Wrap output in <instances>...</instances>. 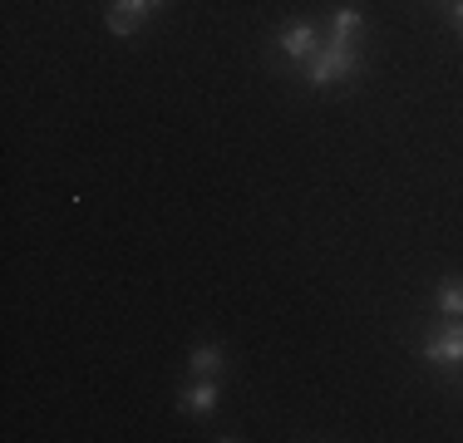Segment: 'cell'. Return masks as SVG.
Masks as SVG:
<instances>
[{
	"label": "cell",
	"mask_w": 463,
	"mask_h": 443,
	"mask_svg": "<svg viewBox=\"0 0 463 443\" xmlns=\"http://www.w3.org/2000/svg\"><path fill=\"white\" fill-rule=\"evenodd\" d=\"M360 74V50H355V40H326L321 50H316V60H311V89H330V84H340V80H355Z\"/></svg>",
	"instance_id": "6da1fadb"
},
{
	"label": "cell",
	"mask_w": 463,
	"mask_h": 443,
	"mask_svg": "<svg viewBox=\"0 0 463 443\" xmlns=\"http://www.w3.org/2000/svg\"><path fill=\"white\" fill-rule=\"evenodd\" d=\"M277 44H281L286 60L301 64V70H306V64L316 60V50H321V30H316L311 20H291V25H286L281 35H277Z\"/></svg>",
	"instance_id": "3957f363"
},
{
	"label": "cell",
	"mask_w": 463,
	"mask_h": 443,
	"mask_svg": "<svg viewBox=\"0 0 463 443\" xmlns=\"http://www.w3.org/2000/svg\"><path fill=\"white\" fill-rule=\"evenodd\" d=\"M330 40H355L360 30H365V20H360V10H350V5H340L335 15H330Z\"/></svg>",
	"instance_id": "52a82bcc"
},
{
	"label": "cell",
	"mask_w": 463,
	"mask_h": 443,
	"mask_svg": "<svg viewBox=\"0 0 463 443\" xmlns=\"http://www.w3.org/2000/svg\"><path fill=\"white\" fill-rule=\"evenodd\" d=\"M454 25L463 30V0H454Z\"/></svg>",
	"instance_id": "9c48e42d"
},
{
	"label": "cell",
	"mask_w": 463,
	"mask_h": 443,
	"mask_svg": "<svg viewBox=\"0 0 463 443\" xmlns=\"http://www.w3.org/2000/svg\"><path fill=\"white\" fill-rule=\"evenodd\" d=\"M187 370L203 374V380H217V374L227 370V350L222 345H197L193 354H187Z\"/></svg>",
	"instance_id": "8992f818"
},
{
	"label": "cell",
	"mask_w": 463,
	"mask_h": 443,
	"mask_svg": "<svg viewBox=\"0 0 463 443\" xmlns=\"http://www.w3.org/2000/svg\"><path fill=\"white\" fill-rule=\"evenodd\" d=\"M439 316H463V281H449L439 291Z\"/></svg>",
	"instance_id": "ba28073f"
},
{
	"label": "cell",
	"mask_w": 463,
	"mask_h": 443,
	"mask_svg": "<svg viewBox=\"0 0 463 443\" xmlns=\"http://www.w3.org/2000/svg\"><path fill=\"white\" fill-rule=\"evenodd\" d=\"M148 10H153L148 0H109V30H114V35H134Z\"/></svg>",
	"instance_id": "277c9868"
},
{
	"label": "cell",
	"mask_w": 463,
	"mask_h": 443,
	"mask_svg": "<svg viewBox=\"0 0 463 443\" xmlns=\"http://www.w3.org/2000/svg\"><path fill=\"white\" fill-rule=\"evenodd\" d=\"M424 360L439 364V370H458V364H463V320L449 316L444 325L424 340Z\"/></svg>",
	"instance_id": "7a4b0ae2"
},
{
	"label": "cell",
	"mask_w": 463,
	"mask_h": 443,
	"mask_svg": "<svg viewBox=\"0 0 463 443\" xmlns=\"http://www.w3.org/2000/svg\"><path fill=\"white\" fill-rule=\"evenodd\" d=\"M178 409L183 414H213L217 409V380H203V374H197V384H187L178 394Z\"/></svg>",
	"instance_id": "5b68a950"
}]
</instances>
